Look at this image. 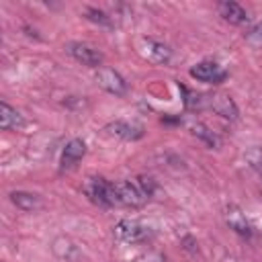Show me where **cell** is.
Masks as SVG:
<instances>
[{"label":"cell","instance_id":"5b68a950","mask_svg":"<svg viewBox=\"0 0 262 262\" xmlns=\"http://www.w3.org/2000/svg\"><path fill=\"white\" fill-rule=\"evenodd\" d=\"M96 82H98L100 88H104L106 92H111V94H115V96H125V94H127V82H125V78H123L117 70H113V68H108V66L98 68V72H96Z\"/></svg>","mask_w":262,"mask_h":262},{"label":"cell","instance_id":"3957f363","mask_svg":"<svg viewBox=\"0 0 262 262\" xmlns=\"http://www.w3.org/2000/svg\"><path fill=\"white\" fill-rule=\"evenodd\" d=\"M115 192H117V205L125 207H141L149 196L139 188V184L133 180H119L115 182Z\"/></svg>","mask_w":262,"mask_h":262},{"label":"cell","instance_id":"9c48e42d","mask_svg":"<svg viewBox=\"0 0 262 262\" xmlns=\"http://www.w3.org/2000/svg\"><path fill=\"white\" fill-rule=\"evenodd\" d=\"M225 221H227V225H229L235 233H239V235H244V237L252 235L250 221H248L246 213H244L237 205H229V207L225 209Z\"/></svg>","mask_w":262,"mask_h":262},{"label":"cell","instance_id":"ac0fdd59","mask_svg":"<svg viewBox=\"0 0 262 262\" xmlns=\"http://www.w3.org/2000/svg\"><path fill=\"white\" fill-rule=\"evenodd\" d=\"M88 18L94 20V23H100V25H111V16H106L102 10H96V8H88L86 10Z\"/></svg>","mask_w":262,"mask_h":262},{"label":"cell","instance_id":"8992f818","mask_svg":"<svg viewBox=\"0 0 262 262\" xmlns=\"http://www.w3.org/2000/svg\"><path fill=\"white\" fill-rule=\"evenodd\" d=\"M190 76L196 78L199 82H207V84H217L221 80H225V70L215 63V61H199L196 66L190 68Z\"/></svg>","mask_w":262,"mask_h":262},{"label":"cell","instance_id":"8fae6325","mask_svg":"<svg viewBox=\"0 0 262 262\" xmlns=\"http://www.w3.org/2000/svg\"><path fill=\"white\" fill-rule=\"evenodd\" d=\"M209 104L223 119H229V121H235L237 119V106H235V102L227 94H213L211 100H209Z\"/></svg>","mask_w":262,"mask_h":262},{"label":"cell","instance_id":"2e32d148","mask_svg":"<svg viewBox=\"0 0 262 262\" xmlns=\"http://www.w3.org/2000/svg\"><path fill=\"white\" fill-rule=\"evenodd\" d=\"M246 162L248 166L262 178V147H250L246 151Z\"/></svg>","mask_w":262,"mask_h":262},{"label":"cell","instance_id":"5bb4252c","mask_svg":"<svg viewBox=\"0 0 262 262\" xmlns=\"http://www.w3.org/2000/svg\"><path fill=\"white\" fill-rule=\"evenodd\" d=\"M10 201L20 209V211H35L41 207V199L33 192H25V190H14L10 192Z\"/></svg>","mask_w":262,"mask_h":262},{"label":"cell","instance_id":"7a4b0ae2","mask_svg":"<svg viewBox=\"0 0 262 262\" xmlns=\"http://www.w3.org/2000/svg\"><path fill=\"white\" fill-rule=\"evenodd\" d=\"M149 235H151V229L135 219H121L115 225V237L125 244H141L149 239Z\"/></svg>","mask_w":262,"mask_h":262},{"label":"cell","instance_id":"30bf717a","mask_svg":"<svg viewBox=\"0 0 262 262\" xmlns=\"http://www.w3.org/2000/svg\"><path fill=\"white\" fill-rule=\"evenodd\" d=\"M84 154H86V143L82 139H78V137L70 139L66 143V147H63V154H61V168L66 170V168L76 166L84 158Z\"/></svg>","mask_w":262,"mask_h":262},{"label":"cell","instance_id":"ba28073f","mask_svg":"<svg viewBox=\"0 0 262 262\" xmlns=\"http://www.w3.org/2000/svg\"><path fill=\"white\" fill-rule=\"evenodd\" d=\"M141 53L149 59V61H154V63H170V59H172V49L166 45V43H162V41H154V39H145L143 41V47H141Z\"/></svg>","mask_w":262,"mask_h":262},{"label":"cell","instance_id":"ffe728a7","mask_svg":"<svg viewBox=\"0 0 262 262\" xmlns=\"http://www.w3.org/2000/svg\"><path fill=\"white\" fill-rule=\"evenodd\" d=\"M260 190H262V178H260Z\"/></svg>","mask_w":262,"mask_h":262},{"label":"cell","instance_id":"d6986e66","mask_svg":"<svg viewBox=\"0 0 262 262\" xmlns=\"http://www.w3.org/2000/svg\"><path fill=\"white\" fill-rule=\"evenodd\" d=\"M250 39H252V41H256L258 45H262V25H260V27H256V29L250 33Z\"/></svg>","mask_w":262,"mask_h":262},{"label":"cell","instance_id":"e0dca14e","mask_svg":"<svg viewBox=\"0 0 262 262\" xmlns=\"http://www.w3.org/2000/svg\"><path fill=\"white\" fill-rule=\"evenodd\" d=\"M135 182L139 184V188H141L147 196L154 194V190H156V182H154V178H149V176H137Z\"/></svg>","mask_w":262,"mask_h":262},{"label":"cell","instance_id":"6da1fadb","mask_svg":"<svg viewBox=\"0 0 262 262\" xmlns=\"http://www.w3.org/2000/svg\"><path fill=\"white\" fill-rule=\"evenodd\" d=\"M84 194L100 205V207H115L117 205V192H115V182H108L106 178L102 176H90L86 178L84 186H82Z\"/></svg>","mask_w":262,"mask_h":262},{"label":"cell","instance_id":"4fadbf2b","mask_svg":"<svg viewBox=\"0 0 262 262\" xmlns=\"http://www.w3.org/2000/svg\"><path fill=\"white\" fill-rule=\"evenodd\" d=\"M23 125H25V117L8 102H0V127L4 131H10V129H20Z\"/></svg>","mask_w":262,"mask_h":262},{"label":"cell","instance_id":"7c38bea8","mask_svg":"<svg viewBox=\"0 0 262 262\" xmlns=\"http://www.w3.org/2000/svg\"><path fill=\"white\" fill-rule=\"evenodd\" d=\"M217 8H219V14L227 23H231V25H244V23H248V12L237 2H229V0L227 2H219Z\"/></svg>","mask_w":262,"mask_h":262},{"label":"cell","instance_id":"52a82bcc","mask_svg":"<svg viewBox=\"0 0 262 262\" xmlns=\"http://www.w3.org/2000/svg\"><path fill=\"white\" fill-rule=\"evenodd\" d=\"M104 131L113 137H119V139H125V141H135V139H141L143 137V127L141 125H135V123H129V121H113L104 127Z\"/></svg>","mask_w":262,"mask_h":262},{"label":"cell","instance_id":"9a60e30c","mask_svg":"<svg viewBox=\"0 0 262 262\" xmlns=\"http://www.w3.org/2000/svg\"><path fill=\"white\" fill-rule=\"evenodd\" d=\"M192 133L199 137V139H203L207 145H211V147H215L217 143H219V139H217V135L205 125V123H194L192 125Z\"/></svg>","mask_w":262,"mask_h":262},{"label":"cell","instance_id":"277c9868","mask_svg":"<svg viewBox=\"0 0 262 262\" xmlns=\"http://www.w3.org/2000/svg\"><path fill=\"white\" fill-rule=\"evenodd\" d=\"M66 51L80 63L84 66H90V68H102V53L88 45V43H82V41H72L66 45Z\"/></svg>","mask_w":262,"mask_h":262}]
</instances>
